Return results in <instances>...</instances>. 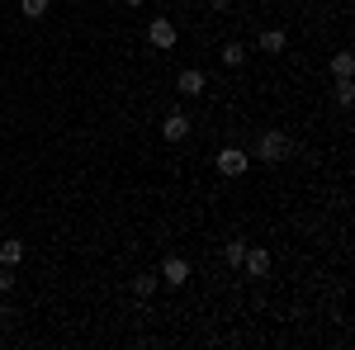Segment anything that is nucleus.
<instances>
[{"label": "nucleus", "instance_id": "nucleus-17", "mask_svg": "<svg viewBox=\"0 0 355 350\" xmlns=\"http://www.w3.org/2000/svg\"><path fill=\"white\" fill-rule=\"evenodd\" d=\"M10 317H15V313H10V308H5V303H0V322H10Z\"/></svg>", "mask_w": 355, "mask_h": 350}, {"label": "nucleus", "instance_id": "nucleus-5", "mask_svg": "<svg viewBox=\"0 0 355 350\" xmlns=\"http://www.w3.org/2000/svg\"><path fill=\"white\" fill-rule=\"evenodd\" d=\"M209 90V76L199 71V67H185L180 76H175V95H185V100H199Z\"/></svg>", "mask_w": 355, "mask_h": 350}, {"label": "nucleus", "instance_id": "nucleus-12", "mask_svg": "<svg viewBox=\"0 0 355 350\" xmlns=\"http://www.w3.org/2000/svg\"><path fill=\"white\" fill-rule=\"evenodd\" d=\"M0 265H24V242H0Z\"/></svg>", "mask_w": 355, "mask_h": 350}, {"label": "nucleus", "instance_id": "nucleus-15", "mask_svg": "<svg viewBox=\"0 0 355 350\" xmlns=\"http://www.w3.org/2000/svg\"><path fill=\"white\" fill-rule=\"evenodd\" d=\"M157 284H162L157 274H137V279H133V294H137V298H147L152 289H157Z\"/></svg>", "mask_w": 355, "mask_h": 350}, {"label": "nucleus", "instance_id": "nucleus-2", "mask_svg": "<svg viewBox=\"0 0 355 350\" xmlns=\"http://www.w3.org/2000/svg\"><path fill=\"white\" fill-rule=\"evenodd\" d=\"M214 170H218L223 180H237V175H246V170H251V157H246L242 147H223L218 157H214Z\"/></svg>", "mask_w": 355, "mask_h": 350}, {"label": "nucleus", "instance_id": "nucleus-14", "mask_svg": "<svg viewBox=\"0 0 355 350\" xmlns=\"http://www.w3.org/2000/svg\"><path fill=\"white\" fill-rule=\"evenodd\" d=\"M351 71H355V57L351 53H336V57H331V76H351Z\"/></svg>", "mask_w": 355, "mask_h": 350}, {"label": "nucleus", "instance_id": "nucleus-13", "mask_svg": "<svg viewBox=\"0 0 355 350\" xmlns=\"http://www.w3.org/2000/svg\"><path fill=\"white\" fill-rule=\"evenodd\" d=\"M48 5H53V0H19L24 19H48Z\"/></svg>", "mask_w": 355, "mask_h": 350}, {"label": "nucleus", "instance_id": "nucleus-9", "mask_svg": "<svg viewBox=\"0 0 355 350\" xmlns=\"http://www.w3.org/2000/svg\"><path fill=\"white\" fill-rule=\"evenodd\" d=\"M242 256H246V237H227V242H223V261H227V265L242 270Z\"/></svg>", "mask_w": 355, "mask_h": 350}, {"label": "nucleus", "instance_id": "nucleus-10", "mask_svg": "<svg viewBox=\"0 0 355 350\" xmlns=\"http://www.w3.org/2000/svg\"><path fill=\"white\" fill-rule=\"evenodd\" d=\"M218 57H223V67H242V62H246V43H237V38H227Z\"/></svg>", "mask_w": 355, "mask_h": 350}, {"label": "nucleus", "instance_id": "nucleus-6", "mask_svg": "<svg viewBox=\"0 0 355 350\" xmlns=\"http://www.w3.org/2000/svg\"><path fill=\"white\" fill-rule=\"evenodd\" d=\"M242 270H246V279H266V274H270V251H266V246H246Z\"/></svg>", "mask_w": 355, "mask_h": 350}, {"label": "nucleus", "instance_id": "nucleus-1", "mask_svg": "<svg viewBox=\"0 0 355 350\" xmlns=\"http://www.w3.org/2000/svg\"><path fill=\"white\" fill-rule=\"evenodd\" d=\"M294 157V137L289 128H266V133L256 137V161L261 166H284Z\"/></svg>", "mask_w": 355, "mask_h": 350}, {"label": "nucleus", "instance_id": "nucleus-4", "mask_svg": "<svg viewBox=\"0 0 355 350\" xmlns=\"http://www.w3.org/2000/svg\"><path fill=\"white\" fill-rule=\"evenodd\" d=\"M175 38H180L175 19H152V24H147V43H152L157 53H171V48H175Z\"/></svg>", "mask_w": 355, "mask_h": 350}, {"label": "nucleus", "instance_id": "nucleus-3", "mask_svg": "<svg viewBox=\"0 0 355 350\" xmlns=\"http://www.w3.org/2000/svg\"><path fill=\"white\" fill-rule=\"evenodd\" d=\"M157 279L171 284V289H185V284H190V261H185V256H166L162 270H157Z\"/></svg>", "mask_w": 355, "mask_h": 350}, {"label": "nucleus", "instance_id": "nucleus-11", "mask_svg": "<svg viewBox=\"0 0 355 350\" xmlns=\"http://www.w3.org/2000/svg\"><path fill=\"white\" fill-rule=\"evenodd\" d=\"M331 95H336V105H341V109H351L355 105V81H351V76H336Z\"/></svg>", "mask_w": 355, "mask_h": 350}, {"label": "nucleus", "instance_id": "nucleus-8", "mask_svg": "<svg viewBox=\"0 0 355 350\" xmlns=\"http://www.w3.org/2000/svg\"><path fill=\"white\" fill-rule=\"evenodd\" d=\"M256 48H261V53H284V48H289V33H284V28H266V33H261V38H256Z\"/></svg>", "mask_w": 355, "mask_h": 350}, {"label": "nucleus", "instance_id": "nucleus-7", "mask_svg": "<svg viewBox=\"0 0 355 350\" xmlns=\"http://www.w3.org/2000/svg\"><path fill=\"white\" fill-rule=\"evenodd\" d=\"M162 137H166V142H185V137H190V119H185L180 109L166 114V119H162Z\"/></svg>", "mask_w": 355, "mask_h": 350}, {"label": "nucleus", "instance_id": "nucleus-18", "mask_svg": "<svg viewBox=\"0 0 355 350\" xmlns=\"http://www.w3.org/2000/svg\"><path fill=\"white\" fill-rule=\"evenodd\" d=\"M123 5H133V10H137V5H142V0H123Z\"/></svg>", "mask_w": 355, "mask_h": 350}, {"label": "nucleus", "instance_id": "nucleus-16", "mask_svg": "<svg viewBox=\"0 0 355 350\" xmlns=\"http://www.w3.org/2000/svg\"><path fill=\"white\" fill-rule=\"evenodd\" d=\"M15 289V265H0V294H10Z\"/></svg>", "mask_w": 355, "mask_h": 350}]
</instances>
